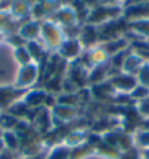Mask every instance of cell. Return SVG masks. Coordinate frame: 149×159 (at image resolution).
Masks as SVG:
<instances>
[{"label": "cell", "mask_w": 149, "mask_h": 159, "mask_svg": "<svg viewBox=\"0 0 149 159\" xmlns=\"http://www.w3.org/2000/svg\"><path fill=\"white\" fill-rule=\"evenodd\" d=\"M35 77V67L34 66H25L24 69H22V72L19 73V82L22 86L24 85H29V83L34 80Z\"/></svg>", "instance_id": "cell-1"}, {"label": "cell", "mask_w": 149, "mask_h": 159, "mask_svg": "<svg viewBox=\"0 0 149 159\" xmlns=\"http://www.w3.org/2000/svg\"><path fill=\"white\" fill-rule=\"evenodd\" d=\"M0 150H2V142H0Z\"/></svg>", "instance_id": "cell-2"}]
</instances>
